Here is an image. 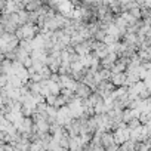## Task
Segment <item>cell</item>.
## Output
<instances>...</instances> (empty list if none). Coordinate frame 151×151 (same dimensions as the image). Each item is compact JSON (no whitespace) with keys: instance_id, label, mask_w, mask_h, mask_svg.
<instances>
[{"instance_id":"cell-1","label":"cell","mask_w":151,"mask_h":151,"mask_svg":"<svg viewBox=\"0 0 151 151\" xmlns=\"http://www.w3.org/2000/svg\"><path fill=\"white\" fill-rule=\"evenodd\" d=\"M113 85L114 86H123V85H126V79H127V74H123V71L122 73H113Z\"/></svg>"},{"instance_id":"cell-2","label":"cell","mask_w":151,"mask_h":151,"mask_svg":"<svg viewBox=\"0 0 151 151\" xmlns=\"http://www.w3.org/2000/svg\"><path fill=\"white\" fill-rule=\"evenodd\" d=\"M77 95L79 96H89V88L86 85H77Z\"/></svg>"}]
</instances>
